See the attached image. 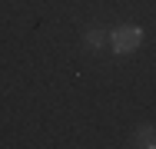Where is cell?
Instances as JSON below:
<instances>
[{
    "label": "cell",
    "mask_w": 156,
    "mask_h": 149,
    "mask_svg": "<svg viewBox=\"0 0 156 149\" xmlns=\"http://www.w3.org/2000/svg\"><path fill=\"white\" fill-rule=\"evenodd\" d=\"M140 43H143V30L133 27V23H123V27L110 30V47L116 53H133Z\"/></svg>",
    "instance_id": "1"
},
{
    "label": "cell",
    "mask_w": 156,
    "mask_h": 149,
    "mask_svg": "<svg viewBox=\"0 0 156 149\" xmlns=\"http://www.w3.org/2000/svg\"><path fill=\"white\" fill-rule=\"evenodd\" d=\"M133 146L153 149V146H156V126H140V129L133 133Z\"/></svg>",
    "instance_id": "2"
},
{
    "label": "cell",
    "mask_w": 156,
    "mask_h": 149,
    "mask_svg": "<svg viewBox=\"0 0 156 149\" xmlns=\"http://www.w3.org/2000/svg\"><path fill=\"white\" fill-rule=\"evenodd\" d=\"M83 43H87L90 50H103V47L110 43V33H106V30H96V27H93V30H87Z\"/></svg>",
    "instance_id": "3"
}]
</instances>
